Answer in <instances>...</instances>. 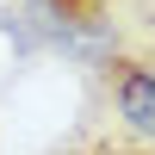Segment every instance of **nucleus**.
<instances>
[{
  "instance_id": "1",
  "label": "nucleus",
  "mask_w": 155,
  "mask_h": 155,
  "mask_svg": "<svg viewBox=\"0 0 155 155\" xmlns=\"http://www.w3.org/2000/svg\"><path fill=\"white\" fill-rule=\"evenodd\" d=\"M0 31L25 56L68 50V56L93 62L130 37H149V0H6Z\"/></svg>"
},
{
  "instance_id": "2",
  "label": "nucleus",
  "mask_w": 155,
  "mask_h": 155,
  "mask_svg": "<svg viewBox=\"0 0 155 155\" xmlns=\"http://www.w3.org/2000/svg\"><path fill=\"white\" fill-rule=\"evenodd\" d=\"M87 118L155 137V50H149V37H130V44L87 62Z\"/></svg>"
},
{
  "instance_id": "3",
  "label": "nucleus",
  "mask_w": 155,
  "mask_h": 155,
  "mask_svg": "<svg viewBox=\"0 0 155 155\" xmlns=\"http://www.w3.org/2000/svg\"><path fill=\"white\" fill-rule=\"evenodd\" d=\"M44 155H155V137L118 130V124H106V118H81L62 143H50Z\"/></svg>"
}]
</instances>
